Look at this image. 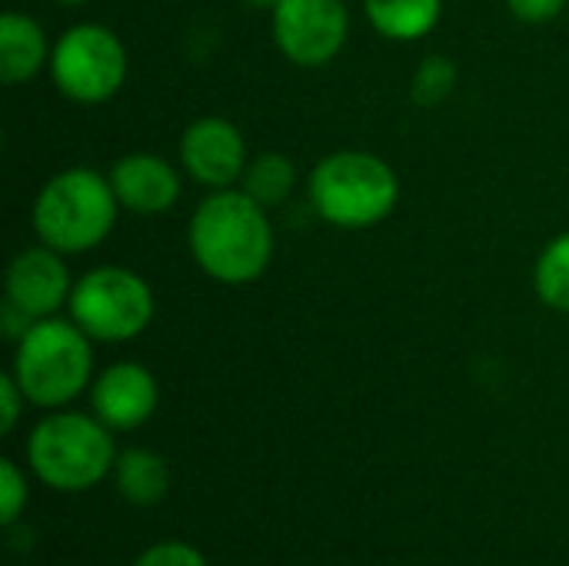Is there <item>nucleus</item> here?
Listing matches in <instances>:
<instances>
[{
	"mask_svg": "<svg viewBox=\"0 0 569 566\" xmlns=\"http://www.w3.org/2000/svg\"><path fill=\"white\" fill-rule=\"evenodd\" d=\"M93 370L90 337L73 320L43 317L20 340L13 354V380L27 404L57 410L80 397Z\"/></svg>",
	"mask_w": 569,
	"mask_h": 566,
	"instance_id": "20e7f679",
	"label": "nucleus"
},
{
	"mask_svg": "<svg viewBox=\"0 0 569 566\" xmlns=\"http://www.w3.org/2000/svg\"><path fill=\"white\" fill-rule=\"evenodd\" d=\"M27 404L20 384L13 380V374L0 377V434H10L20 420V407Z\"/></svg>",
	"mask_w": 569,
	"mask_h": 566,
	"instance_id": "412c9836",
	"label": "nucleus"
},
{
	"mask_svg": "<svg viewBox=\"0 0 569 566\" xmlns=\"http://www.w3.org/2000/svg\"><path fill=\"white\" fill-rule=\"evenodd\" d=\"M457 87V67L447 57H427L417 73H413V100L420 107H437L443 103Z\"/></svg>",
	"mask_w": 569,
	"mask_h": 566,
	"instance_id": "a211bd4d",
	"label": "nucleus"
},
{
	"mask_svg": "<svg viewBox=\"0 0 569 566\" xmlns=\"http://www.w3.org/2000/svg\"><path fill=\"white\" fill-rule=\"evenodd\" d=\"M53 3H63V7H80V3H87V0H53Z\"/></svg>",
	"mask_w": 569,
	"mask_h": 566,
	"instance_id": "b1692460",
	"label": "nucleus"
},
{
	"mask_svg": "<svg viewBox=\"0 0 569 566\" xmlns=\"http://www.w3.org/2000/svg\"><path fill=\"white\" fill-rule=\"evenodd\" d=\"M247 3H250V7H257V10H273L280 0H247Z\"/></svg>",
	"mask_w": 569,
	"mask_h": 566,
	"instance_id": "5701e85b",
	"label": "nucleus"
},
{
	"mask_svg": "<svg viewBox=\"0 0 569 566\" xmlns=\"http://www.w3.org/2000/svg\"><path fill=\"white\" fill-rule=\"evenodd\" d=\"M90 404H93V417L110 430H137L153 417L160 404V387L147 367L123 360L97 377Z\"/></svg>",
	"mask_w": 569,
	"mask_h": 566,
	"instance_id": "9b49d317",
	"label": "nucleus"
},
{
	"mask_svg": "<svg viewBox=\"0 0 569 566\" xmlns=\"http://www.w3.org/2000/svg\"><path fill=\"white\" fill-rule=\"evenodd\" d=\"M400 180L390 163L363 150L323 157L310 173V200L317 214L347 230L373 227L397 207Z\"/></svg>",
	"mask_w": 569,
	"mask_h": 566,
	"instance_id": "39448f33",
	"label": "nucleus"
},
{
	"mask_svg": "<svg viewBox=\"0 0 569 566\" xmlns=\"http://www.w3.org/2000/svg\"><path fill=\"white\" fill-rule=\"evenodd\" d=\"M110 183L120 207L133 214H163L180 197V173L157 153H127L110 167Z\"/></svg>",
	"mask_w": 569,
	"mask_h": 566,
	"instance_id": "f8f14e48",
	"label": "nucleus"
},
{
	"mask_svg": "<svg viewBox=\"0 0 569 566\" xmlns=\"http://www.w3.org/2000/svg\"><path fill=\"white\" fill-rule=\"evenodd\" d=\"M350 17L343 0H280L273 7V37L287 60L300 67L330 63L347 43Z\"/></svg>",
	"mask_w": 569,
	"mask_h": 566,
	"instance_id": "6e6552de",
	"label": "nucleus"
},
{
	"mask_svg": "<svg viewBox=\"0 0 569 566\" xmlns=\"http://www.w3.org/2000/svg\"><path fill=\"white\" fill-rule=\"evenodd\" d=\"M50 73L63 97L77 103H103L123 87L127 50L103 23H77L53 43Z\"/></svg>",
	"mask_w": 569,
	"mask_h": 566,
	"instance_id": "0eeeda50",
	"label": "nucleus"
},
{
	"mask_svg": "<svg viewBox=\"0 0 569 566\" xmlns=\"http://www.w3.org/2000/svg\"><path fill=\"white\" fill-rule=\"evenodd\" d=\"M507 3H510L513 17H520L527 23H547L567 7V0H507Z\"/></svg>",
	"mask_w": 569,
	"mask_h": 566,
	"instance_id": "4be33fe9",
	"label": "nucleus"
},
{
	"mask_svg": "<svg viewBox=\"0 0 569 566\" xmlns=\"http://www.w3.org/2000/svg\"><path fill=\"white\" fill-rule=\"evenodd\" d=\"M190 250L200 270L220 284L263 277L273 257L267 207L247 190H213L190 217Z\"/></svg>",
	"mask_w": 569,
	"mask_h": 566,
	"instance_id": "f257e3e1",
	"label": "nucleus"
},
{
	"mask_svg": "<svg viewBox=\"0 0 569 566\" xmlns=\"http://www.w3.org/2000/svg\"><path fill=\"white\" fill-rule=\"evenodd\" d=\"M130 566H207L203 554L183 540H163L147 547Z\"/></svg>",
	"mask_w": 569,
	"mask_h": 566,
	"instance_id": "aec40b11",
	"label": "nucleus"
},
{
	"mask_svg": "<svg viewBox=\"0 0 569 566\" xmlns=\"http://www.w3.org/2000/svg\"><path fill=\"white\" fill-rule=\"evenodd\" d=\"M70 274L53 247H27L7 267V304L23 310L33 320L53 317V310L70 300Z\"/></svg>",
	"mask_w": 569,
	"mask_h": 566,
	"instance_id": "9d476101",
	"label": "nucleus"
},
{
	"mask_svg": "<svg viewBox=\"0 0 569 566\" xmlns=\"http://www.w3.org/2000/svg\"><path fill=\"white\" fill-rule=\"evenodd\" d=\"M27 464L37 474V480H43L53 490H90L117 464L110 427L77 410L50 414L30 430Z\"/></svg>",
	"mask_w": 569,
	"mask_h": 566,
	"instance_id": "7ed1b4c3",
	"label": "nucleus"
},
{
	"mask_svg": "<svg viewBox=\"0 0 569 566\" xmlns=\"http://www.w3.org/2000/svg\"><path fill=\"white\" fill-rule=\"evenodd\" d=\"M373 30L390 40H420L440 20V0H363Z\"/></svg>",
	"mask_w": 569,
	"mask_h": 566,
	"instance_id": "2eb2a0df",
	"label": "nucleus"
},
{
	"mask_svg": "<svg viewBox=\"0 0 569 566\" xmlns=\"http://www.w3.org/2000/svg\"><path fill=\"white\" fill-rule=\"evenodd\" d=\"M533 287L547 307L569 314V234L547 244L533 270Z\"/></svg>",
	"mask_w": 569,
	"mask_h": 566,
	"instance_id": "f3484780",
	"label": "nucleus"
},
{
	"mask_svg": "<svg viewBox=\"0 0 569 566\" xmlns=\"http://www.w3.org/2000/svg\"><path fill=\"white\" fill-rule=\"evenodd\" d=\"M117 193L110 177L90 167L60 170L43 183L33 203V230L40 244L60 254H83L107 240L117 224Z\"/></svg>",
	"mask_w": 569,
	"mask_h": 566,
	"instance_id": "f03ea898",
	"label": "nucleus"
},
{
	"mask_svg": "<svg viewBox=\"0 0 569 566\" xmlns=\"http://www.w3.org/2000/svg\"><path fill=\"white\" fill-rule=\"evenodd\" d=\"M293 163L283 157V153H260L253 163H247V173H243V190L263 203V207H277L290 197L293 190Z\"/></svg>",
	"mask_w": 569,
	"mask_h": 566,
	"instance_id": "dca6fc26",
	"label": "nucleus"
},
{
	"mask_svg": "<svg viewBox=\"0 0 569 566\" xmlns=\"http://www.w3.org/2000/svg\"><path fill=\"white\" fill-rule=\"evenodd\" d=\"M180 163L197 183L227 190L247 173L243 133L223 117H200L180 137Z\"/></svg>",
	"mask_w": 569,
	"mask_h": 566,
	"instance_id": "1a4fd4ad",
	"label": "nucleus"
},
{
	"mask_svg": "<svg viewBox=\"0 0 569 566\" xmlns=\"http://www.w3.org/2000/svg\"><path fill=\"white\" fill-rule=\"evenodd\" d=\"M50 60L47 37L40 23L27 13L7 10L0 17V77L3 83H23L30 80L43 63Z\"/></svg>",
	"mask_w": 569,
	"mask_h": 566,
	"instance_id": "ddd939ff",
	"label": "nucleus"
},
{
	"mask_svg": "<svg viewBox=\"0 0 569 566\" xmlns=\"http://www.w3.org/2000/svg\"><path fill=\"white\" fill-rule=\"evenodd\" d=\"M113 480H117L120 497L133 507H153L170 490L167 460L153 450H143V447H130V450L117 454Z\"/></svg>",
	"mask_w": 569,
	"mask_h": 566,
	"instance_id": "4468645a",
	"label": "nucleus"
},
{
	"mask_svg": "<svg viewBox=\"0 0 569 566\" xmlns=\"http://www.w3.org/2000/svg\"><path fill=\"white\" fill-rule=\"evenodd\" d=\"M70 320L90 337L107 344L133 340L153 320V294L143 277L127 267H97L70 290Z\"/></svg>",
	"mask_w": 569,
	"mask_h": 566,
	"instance_id": "423d86ee",
	"label": "nucleus"
},
{
	"mask_svg": "<svg viewBox=\"0 0 569 566\" xmlns=\"http://www.w3.org/2000/svg\"><path fill=\"white\" fill-rule=\"evenodd\" d=\"M23 507H27V480L13 460H3L0 464V517H3V524L13 527L17 517L23 514Z\"/></svg>",
	"mask_w": 569,
	"mask_h": 566,
	"instance_id": "6ab92c4d",
	"label": "nucleus"
}]
</instances>
